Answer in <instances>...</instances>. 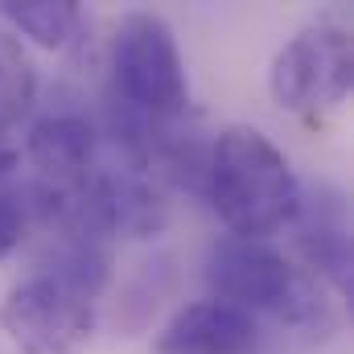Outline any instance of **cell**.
Wrapping results in <instances>:
<instances>
[{
  "instance_id": "6da1fadb",
  "label": "cell",
  "mask_w": 354,
  "mask_h": 354,
  "mask_svg": "<svg viewBox=\"0 0 354 354\" xmlns=\"http://www.w3.org/2000/svg\"><path fill=\"white\" fill-rule=\"evenodd\" d=\"M206 280L218 301L243 313H268L313 342H330L334 334H342V309L334 292L309 268L292 264L268 243L235 235L214 239L206 252Z\"/></svg>"
},
{
  "instance_id": "7a4b0ae2",
  "label": "cell",
  "mask_w": 354,
  "mask_h": 354,
  "mask_svg": "<svg viewBox=\"0 0 354 354\" xmlns=\"http://www.w3.org/2000/svg\"><path fill=\"white\" fill-rule=\"evenodd\" d=\"M206 198L235 239L268 243L292 223L301 181L260 128L231 124L210 140Z\"/></svg>"
},
{
  "instance_id": "3957f363",
  "label": "cell",
  "mask_w": 354,
  "mask_h": 354,
  "mask_svg": "<svg viewBox=\"0 0 354 354\" xmlns=\"http://www.w3.org/2000/svg\"><path fill=\"white\" fill-rule=\"evenodd\" d=\"M124 103L145 115H185L189 111V79L177 50V37L165 17L128 12L111 33V87Z\"/></svg>"
},
{
  "instance_id": "277c9868",
  "label": "cell",
  "mask_w": 354,
  "mask_h": 354,
  "mask_svg": "<svg viewBox=\"0 0 354 354\" xmlns=\"http://www.w3.org/2000/svg\"><path fill=\"white\" fill-rule=\"evenodd\" d=\"M354 87V41L338 21H317L305 25L288 46L276 50L268 91L272 99L301 115V120H322L330 115Z\"/></svg>"
},
{
  "instance_id": "5b68a950",
  "label": "cell",
  "mask_w": 354,
  "mask_h": 354,
  "mask_svg": "<svg viewBox=\"0 0 354 354\" xmlns=\"http://www.w3.org/2000/svg\"><path fill=\"white\" fill-rule=\"evenodd\" d=\"M95 301L50 272H29L0 305V330L21 354H83L95 338Z\"/></svg>"
},
{
  "instance_id": "8992f818",
  "label": "cell",
  "mask_w": 354,
  "mask_h": 354,
  "mask_svg": "<svg viewBox=\"0 0 354 354\" xmlns=\"http://www.w3.org/2000/svg\"><path fill=\"white\" fill-rule=\"evenodd\" d=\"M292 235H297V252L305 268L334 292V297H351L354 288V248H351V210L342 189H334L330 181H313L301 185V202L292 214Z\"/></svg>"
},
{
  "instance_id": "52a82bcc",
  "label": "cell",
  "mask_w": 354,
  "mask_h": 354,
  "mask_svg": "<svg viewBox=\"0 0 354 354\" xmlns=\"http://www.w3.org/2000/svg\"><path fill=\"white\" fill-rule=\"evenodd\" d=\"M25 157L37 169V185L79 189L99 169V128L83 107H50L25 136Z\"/></svg>"
},
{
  "instance_id": "ba28073f",
  "label": "cell",
  "mask_w": 354,
  "mask_h": 354,
  "mask_svg": "<svg viewBox=\"0 0 354 354\" xmlns=\"http://www.w3.org/2000/svg\"><path fill=\"white\" fill-rule=\"evenodd\" d=\"M153 354H260V326L218 297L189 301L157 330Z\"/></svg>"
},
{
  "instance_id": "9c48e42d",
  "label": "cell",
  "mask_w": 354,
  "mask_h": 354,
  "mask_svg": "<svg viewBox=\"0 0 354 354\" xmlns=\"http://www.w3.org/2000/svg\"><path fill=\"white\" fill-rule=\"evenodd\" d=\"M99 194L107 210L111 239H153L169 223V202L161 185L132 169H103L99 165Z\"/></svg>"
},
{
  "instance_id": "30bf717a",
  "label": "cell",
  "mask_w": 354,
  "mask_h": 354,
  "mask_svg": "<svg viewBox=\"0 0 354 354\" xmlns=\"http://www.w3.org/2000/svg\"><path fill=\"white\" fill-rule=\"evenodd\" d=\"M0 21L12 33H25L41 50H62L83 25V12L75 0H4Z\"/></svg>"
},
{
  "instance_id": "8fae6325",
  "label": "cell",
  "mask_w": 354,
  "mask_h": 354,
  "mask_svg": "<svg viewBox=\"0 0 354 354\" xmlns=\"http://www.w3.org/2000/svg\"><path fill=\"white\" fill-rule=\"evenodd\" d=\"M37 103V66L25 41L0 21V132L17 128Z\"/></svg>"
},
{
  "instance_id": "7c38bea8",
  "label": "cell",
  "mask_w": 354,
  "mask_h": 354,
  "mask_svg": "<svg viewBox=\"0 0 354 354\" xmlns=\"http://www.w3.org/2000/svg\"><path fill=\"white\" fill-rule=\"evenodd\" d=\"M177 280V268H174V256H157L149 264H140V272L124 284L120 292V309H115V326L124 330H140L149 326V317L157 313V305L165 301V292L174 288Z\"/></svg>"
},
{
  "instance_id": "4fadbf2b",
  "label": "cell",
  "mask_w": 354,
  "mask_h": 354,
  "mask_svg": "<svg viewBox=\"0 0 354 354\" xmlns=\"http://www.w3.org/2000/svg\"><path fill=\"white\" fill-rule=\"evenodd\" d=\"M29 235V210L25 198L12 185H0V260H8Z\"/></svg>"
},
{
  "instance_id": "5bb4252c",
  "label": "cell",
  "mask_w": 354,
  "mask_h": 354,
  "mask_svg": "<svg viewBox=\"0 0 354 354\" xmlns=\"http://www.w3.org/2000/svg\"><path fill=\"white\" fill-rule=\"evenodd\" d=\"M12 165H17V153L0 145V185H4V177H8V169H12Z\"/></svg>"
}]
</instances>
